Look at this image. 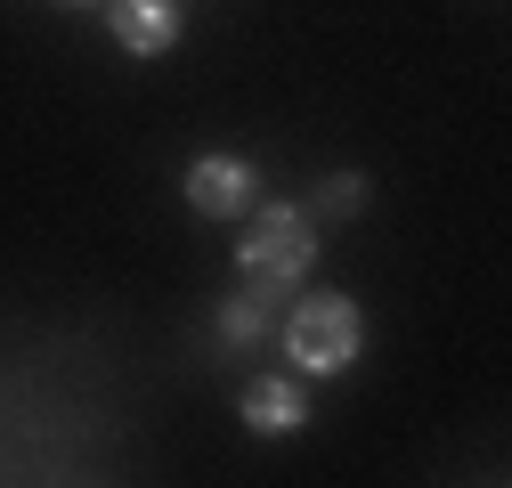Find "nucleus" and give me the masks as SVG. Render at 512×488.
I'll return each instance as SVG.
<instances>
[{
    "label": "nucleus",
    "instance_id": "1",
    "mask_svg": "<svg viewBox=\"0 0 512 488\" xmlns=\"http://www.w3.org/2000/svg\"><path fill=\"white\" fill-rule=\"evenodd\" d=\"M309 261H317V228H309V212L301 204H252L244 212V236H236V269H244V293H261L269 310L309 277Z\"/></svg>",
    "mask_w": 512,
    "mask_h": 488
},
{
    "label": "nucleus",
    "instance_id": "2",
    "mask_svg": "<svg viewBox=\"0 0 512 488\" xmlns=\"http://www.w3.org/2000/svg\"><path fill=\"white\" fill-rule=\"evenodd\" d=\"M358 342H366V318H358L350 293H309V301H293L285 350H293L301 375H342V366L358 358Z\"/></svg>",
    "mask_w": 512,
    "mask_h": 488
},
{
    "label": "nucleus",
    "instance_id": "3",
    "mask_svg": "<svg viewBox=\"0 0 512 488\" xmlns=\"http://www.w3.org/2000/svg\"><path fill=\"white\" fill-rule=\"evenodd\" d=\"M187 204H196L204 220H244L252 204H261V171H252L244 155H204L196 171H187Z\"/></svg>",
    "mask_w": 512,
    "mask_h": 488
},
{
    "label": "nucleus",
    "instance_id": "4",
    "mask_svg": "<svg viewBox=\"0 0 512 488\" xmlns=\"http://www.w3.org/2000/svg\"><path fill=\"white\" fill-rule=\"evenodd\" d=\"M106 25H114V41L131 57H163L179 41V9H171V0H114Z\"/></svg>",
    "mask_w": 512,
    "mask_h": 488
},
{
    "label": "nucleus",
    "instance_id": "5",
    "mask_svg": "<svg viewBox=\"0 0 512 488\" xmlns=\"http://www.w3.org/2000/svg\"><path fill=\"white\" fill-rule=\"evenodd\" d=\"M244 423H252V432H301V423H309V399H301V383H285V375H261V383H252L244 391Z\"/></svg>",
    "mask_w": 512,
    "mask_h": 488
},
{
    "label": "nucleus",
    "instance_id": "6",
    "mask_svg": "<svg viewBox=\"0 0 512 488\" xmlns=\"http://www.w3.org/2000/svg\"><path fill=\"white\" fill-rule=\"evenodd\" d=\"M269 334V301L261 293H228L220 301V350H252Z\"/></svg>",
    "mask_w": 512,
    "mask_h": 488
},
{
    "label": "nucleus",
    "instance_id": "7",
    "mask_svg": "<svg viewBox=\"0 0 512 488\" xmlns=\"http://www.w3.org/2000/svg\"><path fill=\"white\" fill-rule=\"evenodd\" d=\"M358 204H366V179H358V171H326V179L309 188V204H301V212H326V220H358Z\"/></svg>",
    "mask_w": 512,
    "mask_h": 488
}]
</instances>
